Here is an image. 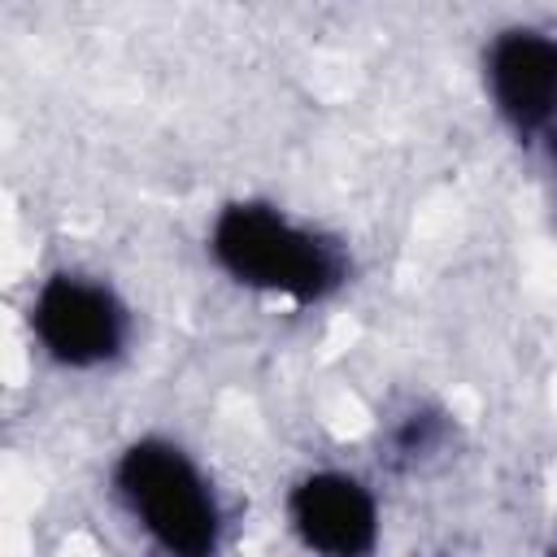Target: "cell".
Segmentation results:
<instances>
[{"label":"cell","mask_w":557,"mask_h":557,"mask_svg":"<svg viewBox=\"0 0 557 557\" xmlns=\"http://www.w3.org/2000/svg\"><path fill=\"white\" fill-rule=\"evenodd\" d=\"M117 496L135 527L165 557H218L222 548V505L205 470L161 435L135 440L113 466Z\"/></svg>","instance_id":"obj_2"},{"label":"cell","mask_w":557,"mask_h":557,"mask_svg":"<svg viewBox=\"0 0 557 557\" xmlns=\"http://www.w3.org/2000/svg\"><path fill=\"white\" fill-rule=\"evenodd\" d=\"M548 557H557V544H553V548H548Z\"/></svg>","instance_id":"obj_6"},{"label":"cell","mask_w":557,"mask_h":557,"mask_svg":"<svg viewBox=\"0 0 557 557\" xmlns=\"http://www.w3.org/2000/svg\"><path fill=\"white\" fill-rule=\"evenodd\" d=\"M483 83L505 126L527 144H557V35L509 26L483 48Z\"/></svg>","instance_id":"obj_4"},{"label":"cell","mask_w":557,"mask_h":557,"mask_svg":"<svg viewBox=\"0 0 557 557\" xmlns=\"http://www.w3.org/2000/svg\"><path fill=\"white\" fill-rule=\"evenodd\" d=\"M30 331L57 366L96 370L126 348L131 318L109 283L61 270L39 283L30 300Z\"/></svg>","instance_id":"obj_3"},{"label":"cell","mask_w":557,"mask_h":557,"mask_svg":"<svg viewBox=\"0 0 557 557\" xmlns=\"http://www.w3.org/2000/svg\"><path fill=\"white\" fill-rule=\"evenodd\" d=\"M287 522L318 557H370L379 544V505L344 470H313L287 492Z\"/></svg>","instance_id":"obj_5"},{"label":"cell","mask_w":557,"mask_h":557,"mask_svg":"<svg viewBox=\"0 0 557 557\" xmlns=\"http://www.w3.org/2000/svg\"><path fill=\"white\" fill-rule=\"evenodd\" d=\"M209 252L239 287L318 305L348 278L344 248L265 200H235L209 226Z\"/></svg>","instance_id":"obj_1"}]
</instances>
